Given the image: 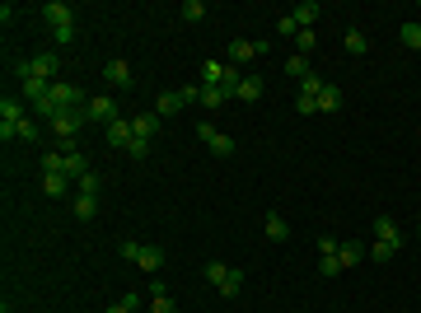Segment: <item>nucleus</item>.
Instances as JSON below:
<instances>
[{
  "label": "nucleus",
  "instance_id": "obj_40",
  "mask_svg": "<svg viewBox=\"0 0 421 313\" xmlns=\"http://www.w3.org/2000/svg\"><path fill=\"white\" fill-rule=\"evenodd\" d=\"M127 155H132V159H145V155H150V140H141V136H136L132 145H127Z\"/></svg>",
  "mask_w": 421,
  "mask_h": 313
},
{
  "label": "nucleus",
  "instance_id": "obj_30",
  "mask_svg": "<svg viewBox=\"0 0 421 313\" xmlns=\"http://www.w3.org/2000/svg\"><path fill=\"white\" fill-rule=\"evenodd\" d=\"M398 38L407 42L412 52H421V23H402V28H398Z\"/></svg>",
  "mask_w": 421,
  "mask_h": 313
},
{
  "label": "nucleus",
  "instance_id": "obj_27",
  "mask_svg": "<svg viewBox=\"0 0 421 313\" xmlns=\"http://www.w3.org/2000/svg\"><path fill=\"white\" fill-rule=\"evenodd\" d=\"M98 187H103V178H98L94 169H89V173H84V178L75 182V196H98Z\"/></svg>",
  "mask_w": 421,
  "mask_h": 313
},
{
  "label": "nucleus",
  "instance_id": "obj_8",
  "mask_svg": "<svg viewBox=\"0 0 421 313\" xmlns=\"http://www.w3.org/2000/svg\"><path fill=\"white\" fill-rule=\"evenodd\" d=\"M61 173H66V178H71V182H80V178H84V173H89V159H84V155H80V150H75V145H66V150H61Z\"/></svg>",
  "mask_w": 421,
  "mask_h": 313
},
{
  "label": "nucleus",
  "instance_id": "obj_26",
  "mask_svg": "<svg viewBox=\"0 0 421 313\" xmlns=\"http://www.w3.org/2000/svg\"><path fill=\"white\" fill-rule=\"evenodd\" d=\"M150 313H178V304L169 299V290L164 285H154V299H150Z\"/></svg>",
  "mask_w": 421,
  "mask_h": 313
},
{
  "label": "nucleus",
  "instance_id": "obj_28",
  "mask_svg": "<svg viewBox=\"0 0 421 313\" xmlns=\"http://www.w3.org/2000/svg\"><path fill=\"white\" fill-rule=\"evenodd\" d=\"M178 15H183L188 23H201V19H206V5H201V0H183V10H178Z\"/></svg>",
  "mask_w": 421,
  "mask_h": 313
},
{
  "label": "nucleus",
  "instance_id": "obj_5",
  "mask_svg": "<svg viewBox=\"0 0 421 313\" xmlns=\"http://www.w3.org/2000/svg\"><path fill=\"white\" fill-rule=\"evenodd\" d=\"M197 136L206 140V150H210L215 159H230V155H234V136L215 131V122H197Z\"/></svg>",
  "mask_w": 421,
  "mask_h": 313
},
{
  "label": "nucleus",
  "instance_id": "obj_2",
  "mask_svg": "<svg viewBox=\"0 0 421 313\" xmlns=\"http://www.w3.org/2000/svg\"><path fill=\"white\" fill-rule=\"evenodd\" d=\"M398 248H402L398 225L388 216H379L375 220V248H370V257H375V262H388V257H398Z\"/></svg>",
  "mask_w": 421,
  "mask_h": 313
},
{
  "label": "nucleus",
  "instance_id": "obj_18",
  "mask_svg": "<svg viewBox=\"0 0 421 313\" xmlns=\"http://www.w3.org/2000/svg\"><path fill=\"white\" fill-rule=\"evenodd\" d=\"M183 108H188V103H183V94H178V89L159 94V103H154V113H159V117H173V113H183Z\"/></svg>",
  "mask_w": 421,
  "mask_h": 313
},
{
  "label": "nucleus",
  "instance_id": "obj_4",
  "mask_svg": "<svg viewBox=\"0 0 421 313\" xmlns=\"http://www.w3.org/2000/svg\"><path fill=\"white\" fill-rule=\"evenodd\" d=\"M47 126H52V131H57V136L71 145V140L80 136V126H89V117H84V108H61V113L47 122Z\"/></svg>",
  "mask_w": 421,
  "mask_h": 313
},
{
  "label": "nucleus",
  "instance_id": "obj_23",
  "mask_svg": "<svg viewBox=\"0 0 421 313\" xmlns=\"http://www.w3.org/2000/svg\"><path fill=\"white\" fill-rule=\"evenodd\" d=\"M71 211H75V220L89 225V220L98 216V196H75V201H71Z\"/></svg>",
  "mask_w": 421,
  "mask_h": 313
},
{
  "label": "nucleus",
  "instance_id": "obj_19",
  "mask_svg": "<svg viewBox=\"0 0 421 313\" xmlns=\"http://www.w3.org/2000/svg\"><path fill=\"white\" fill-rule=\"evenodd\" d=\"M262 89H267V84H262V75H244V84H239V103H258V98H262Z\"/></svg>",
  "mask_w": 421,
  "mask_h": 313
},
{
  "label": "nucleus",
  "instance_id": "obj_17",
  "mask_svg": "<svg viewBox=\"0 0 421 313\" xmlns=\"http://www.w3.org/2000/svg\"><path fill=\"white\" fill-rule=\"evenodd\" d=\"M319 15H323V5H314V0H305V5H295V10H290V19L300 23V28H314Z\"/></svg>",
  "mask_w": 421,
  "mask_h": 313
},
{
  "label": "nucleus",
  "instance_id": "obj_7",
  "mask_svg": "<svg viewBox=\"0 0 421 313\" xmlns=\"http://www.w3.org/2000/svg\"><path fill=\"white\" fill-rule=\"evenodd\" d=\"M19 98L28 103V108H38V103H47V98H52V79H38V75L19 79Z\"/></svg>",
  "mask_w": 421,
  "mask_h": 313
},
{
  "label": "nucleus",
  "instance_id": "obj_37",
  "mask_svg": "<svg viewBox=\"0 0 421 313\" xmlns=\"http://www.w3.org/2000/svg\"><path fill=\"white\" fill-rule=\"evenodd\" d=\"M323 84H328V79H319V75H305V79H300V94H323Z\"/></svg>",
  "mask_w": 421,
  "mask_h": 313
},
{
  "label": "nucleus",
  "instance_id": "obj_13",
  "mask_svg": "<svg viewBox=\"0 0 421 313\" xmlns=\"http://www.w3.org/2000/svg\"><path fill=\"white\" fill-rule=\"evenodd\" d=\"M52 98H57V108H84V89H75V84H52Z\"/></svg>",
  "mask_w": 421,
  "mask_h": 313
},
{
  "label": "nucleus",
  "instance_id": "obj_24",
  "mask_svg": "<svg viewBox=\"0 0 421 313\" xmlns=\"http://www.w3.org/2000/svg\"><path fill=\"white\" fill-rule=\"evenodd\" d=\"M42 192L47 196H66L71 192V178L66 173H42Z\"/></svg>",
  "mask_w": 421,
  "mask_h": 313
},
{
  "label": "nucleus",
  "instance_id": "obj_1",
  "mask_svg": "<svg viewBox=\"0 0 421 313\" xmlns=\"http://www.w3.org/2000/svg\"><path fill=\"white\" fill-rule=\"evenodd\" d=\"M42 19H47V28H52V38L66 47V42H75V10L66 5V0H47L42 5Z\"/></svg>",
  "mask_w": 421,
  "mask_h": 313
},
{
  "label": "nucleus",
  "instance_id": "obj_9",
  "mask_svg": "<svg viewBox=\"0 0 421 313\" xmlns=\"http://www.w3.org/2000/svg\"><path fill=\"white\" fill-rule=\"evenodd\" d=\"M230 98H239V94L225 89V84H201V89H197V103H201L206 113H215V108H220V103H230Z\"/></svg>",
  "mask_w": 421,
  "mask_h": 313
},
{
  "label": "nucleus",
  "instance_id": "obj_12",
  "mask_svg": "<svg viewBox=\"0 0 421 313\" xmlns=\"http://www.w3.org/2000/svg\"><path fill=\"white\" fill-rule=\"evenodd\" d=\"M103 136H108V145H113V150H127V145L136 140V126H132V122H122V117H117L113 126L103 131Z\"/></svg>",
  "mask_w": 421,
  "mask_h": 313
},
{
  "label": "nucleus",
  "instance_id": "obj_16",
  "mask_svg": "<svg viewBox=\"0 0 421 313\" xmlns=\"http://www.w3.org/2000/svg\"><path fill=\"white\" fill-rule=\"evenodd\" d=\"M365 257H370V253H365V243H356V238H346L342 248H337V262H342V272H346V267H356V262H365Z\"/></svg>",
  "mask_w": 421,
  "mask_h": 313
},
{
  "label": "nucleus",
  "instance_id": "obj_21",
  "mask_svg": "<svg viewBox=\"0 0 421 313\" xmlns=\"http://www.w3.org/2000/svg\"><path fill=\"white\" fill-rule=\"evenodd\" d=\"M132 126H136V136H141V140H150L154 131H159V113L150 108V113H141V117H132Z\"/></svg>",
  "mask_w": 421,
  "mask_h": 313
},
{
  "label": "nucleus",
  "instance_id": "obj_33",
  "mask_svg": "<svg viewBox=\"0 0 421 313\" xmlns=\"http://www.w3.org/2000/svg\"><path fill=\"white\" fill-rule=\"evenodd\" d=\"M319 42H314V28H300V38H295V57H305V52H314Z\"/></svg>",
  "mask_w": 421,
  "mask_h": 313
},
{
  "label": "nucleus",
  "instance_id": "obj_15",
  "mask_svg": "<svg viewBox=\"0 0 421 313\" xmlns=\"http://www.w3.org/2000/svg\"><path fill=\"white\" fill-rule=\"evenodd\" d=\"M262 234H267L271 243H286V238H290V225H286V216L267 211V220H262Z\"/></svg>",
  "mask_w": 421,
  "mask_h": 313
},
{
  "label": "nucleus",
  "instance_id": "obj_42",
  "mask_svg": "<svg viewBox=\"0 0 421 313\" xmlns=\"http://www.w3.org/2000/svg\"><path fill=\"white\" fill-rule=\"evenodd\" d=\"M337 248H342V243H337V238H332V234H323V238H319V253H323V257H332V253H337Z\"/></svg>",
  "mask_w": 421,
  "mask_h": 313
},
{
  "label": "nucleus",
  "instance_id": "obj_3",
  "mask_svg": "<svg viewBox=\"0 0 421 313\" xmlns=\"http://www.w3.org/2000/svg\"><path fill=\"white\" fill-rule=\"evenodd\" d=\"M57 52H38V57H28V61H15V75L28 79V75H38V79H52L57 84Z\"/></svg>",
  "mask_w": 421,
  "mask_h": 313
},
{
  "label": "nucleus",
  "instance_id": "obj_10",
  "mask_svg": "<svg viewBox=\"0 0 421 313\" xmlns=\"http://www.w3.org/2000/svg\"><path fill=\"white\" fill-rule=\"evenodd\" d=\"M136 267L145 276H159V267H164V248L159 243H141V253H136Z\"/></svg>",
  "mask_w": 421,
  "mask_h": 313
},
{
  "label": "nucleus",
  "instance_id": "obj_6",
  "mask_svg": "<svg viewBox=\"0 0 421 313\" xmlns=\"http://www.w3.org/2000/svg\"><path fill=\"white\" fill-rule=\"evenodd\" d=\"M84 117H89V126H113L117 122V103L108 94H98V98L84 103Z\"/></svg>",
  "mask_w": 421,
  "mask_h": 313
},
{
  "label": "nucleus",
  "instance_id": "obj_11",
  "mask_svg": "<svg viewBox=\"0 0 421 313\" xmlns=\"http://www.w3.org/2000/svg\"><path fill=\"white\" fill-rule=\"evenodd\" d=\"M103 79H108V84H117V89H127V84L136 79V70H132L122 57H117V61H108V66H103Z\"/></svg>",
  "mask_w": 421,
  "mask_h": 313
},
{
  "label": "nucleus",
  "instance_id": "obj_31",
  "mask_svg": "<svg viewBox=\"0 0 421 313\" xmlns=\"http://www.w3.org/2000/svg\"><path fill=\"white\" fill-rule=\"evenodd\" d=\"M286 75H290V79H305V75H314V70H309V57H290V61H286Z\"/></svg>",
  "mask_w": 421,
  "mask_h": 313
},
{
  "label": "nucleus",
  "instance_id": "obj_35",
  "mask_svg": "<svg viewBox=\"0 0 421 313\" xmlns=\"http://www.w3.org/2000/svg\"><path fill=\"white\" fill-rule=\"evenodd\" d=\"M136 304H141V294H122V299H117V304H108L103 313H132Z\"/></svg>",
  "mask_w": 421,
  "mask_h": 313
},
{
  "label": "nucleus",
  "instance_id": "obj_22",
  "mask_svg": "<svg viewBox=\"0 0 421 313\" xmlns=\"http://www.w3.org/2000/svg\"><path fill=\"white\" fill-rule=\"evenodd\" d=\"M342 47H346V52H351V57H365V52H370V38H365L361 28H346Z\"/></svg>",
  "mask_w": 421,
  "mask_h": 313
},
{
  "label": "nucleus",
  "instance_id": "obj_38",
  "mask_svg": "<svg viewBox=\"0 0 421 313\" xmlns=\"http://www.w3.org/2000/svg\"><path fill=\"white\" fill-rule=\"evenodd\" d=\"M117 253H122V262H136V253H141V238H122V248H117Z\"/></svg>",
  "mask_w": 421,
  "mask_h": 313
},
{
  "label": "nucleus",
  "instance_id": "obj_14",
  "mask_svg": "<svg viewBox=\"0 0 421 313\" xmlns=\"http://www.w3.org/2000/svg\"><path fill=\"white\" fill-rule=\"evenodd\" d=\"M24 117H28V113H24V98H15V94L0 98V122H5V126H19Z\"/></svg>",
  "mask_w": 421,
  "mask_h": 313
},
{
  "label": "nucleus",
  "instance_id": "obj_25",
  "mask_svg": "<svg viewBox=\"0 0 421 313\" xmlns=\"http://www.w3.org/2000/svg\"><path fill=\"white\" fill-rule=\"evenodd\" d=\"M342 108V89L337 84H323V94H319V113H337Z\"/></svg>",
  "mask_w": 421,
  "mask_h": 313
},
{
  "label": "nucleus",
  "instance_id": "obj_20",
  "mask_svg": "<svg viewBox=\"0 0 421 313\" xmlns=\"http://www.w3.org/2000/svg\"><path fill=\"white\" fill-rule=\"evenodd\" d=\"M253 57H258V47H253V42H244V38L230 42V66H249Z\"/></svg>",
  "mask_w": 421,
  "mask_h": 313
},
{
  "label": "nucleus",
  "instance_id": "obj_34",
  "mask_svg": "<svg viewBox=\"0 0 421 313\" xmlns=\"http://www.w3.org/2000/svg\"><path fill=\"white\" fill-rule=\"evenodd\" d=\"M210 281V285H220V281H225V276H230V267H225V262H206V272H201Z\"/></svg>",
  "mask_w": 421,
  "mask_h": 313
},
{
  "label": "nucleus",
  "instance_id": "obj_39",
  "mask_svg": "<svg viewBox=\"0 0 421 313\" xmlns=\"http://www.w3.org/2000/svg\"><path fill=\"white\" fill-rule=\"evenodd\" d=\"M295 108H300L305 117H309V113H319V94H300V98H295Z\"/></svg>",
  "mask_w": 421,
  "mask_h": 313
},
{
  "label": "nucleus",
  "instance_id": "obj_41",
  "mask_svg": "<svg viewBox=\"0 0 421 313\" xmlns=\"http://www.w3.org/2000/svg\"><path fill=\"white\" fill-rule=\"evenodd\" d=\"M319 272H323V276H342V262H337V253L323 257V262H319Z\"/></svg>",
  "mask_w": 421,
  "mask_h": 313
},
{
  "label": "nucleus",
  "instance_id": "obj_36",
  "mask_svg": "<svg viewBox=\"0 0 421 313\" xmlns=\"http://www.w3.org/2000/svg\"><path fill=\"white\" fill-rule=\"evenodd\" d=\"M276 33H281V38H300V23L290 19V15H281V19H276Z\"/></svg>",
  "mask_w": 421,
  "mask_h": 313
},
{
  "label": "nucleus",
  "instance_id": "obj_32",
  "mask_svg": "<svg viewBox=\"0 0 421 313\" xmlns=\"http://www.w3.org/2000/svg\"><path fill=\"white\" fill-rule=\"evenodd\" d=\"M42 136V126H38V117H24L19 122V140H28V145H33V140Z\"/></svg>",
  "mask_w": 421,
  "mask_h": 313
},
{
  "label": "nucleus",
  "instance_id": "obj_29",
  "mask_svg": "<svg viewBox=\"0 0 421 313\" xmlns=\"http://www.w3.org/2000/svg\"><path fill=\"white\" fill-rule=\"evenodd\" d=\"M215 290L225 294V299H234V294L244 290V276H239V272H230V276H225V281H220V285H215Z\"/></svg>",
  "mask_w": 421,
  "mask_h": 313
}]
</instances>
